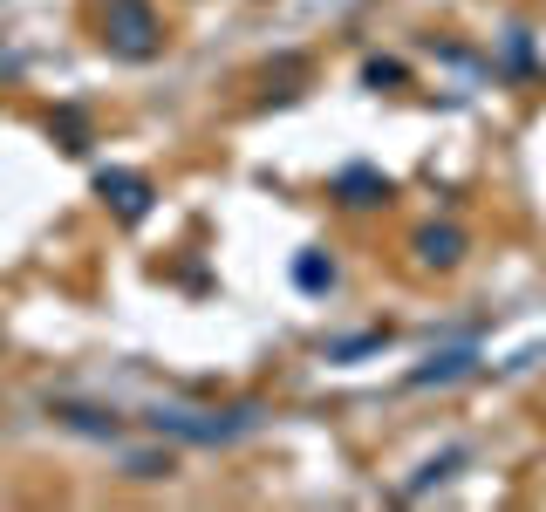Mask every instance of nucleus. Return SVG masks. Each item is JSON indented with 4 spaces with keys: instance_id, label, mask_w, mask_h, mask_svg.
Returning a JSON list of instances; mask_svg holds the SVG:
<instances>
[{
    "instance_id": "1",
    "label": "nucleus",
    "mask_w": 546,
    "mask_h": 512,
    "mask_svg": "<svg viewBox=\"0 0 546 512\" xmlns=\"http://www.w3.org/2000/svg\"><path fill=\"white\" fill-rule=\"evenodd\" d=\"M417 246H424V260H437V267H451V260H458V239H451V233H424Z\"/></svg>"
}]
</instances>
